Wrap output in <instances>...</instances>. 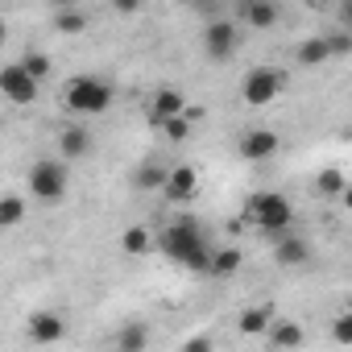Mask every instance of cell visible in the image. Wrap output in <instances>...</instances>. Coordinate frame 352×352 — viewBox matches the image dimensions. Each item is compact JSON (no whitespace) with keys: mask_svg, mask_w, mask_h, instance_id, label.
<instances>
[{"mask_svg":"<svg viewBox=\"0 0 352 352\" xmlns=\"http://www.w3.org/2000/svg\"><path fill=\"white\" fill-rule=\"evenodd\" d=\"M336 340L340 344H352V319H336Z\"/></svg>","mask_w":352,"mask_h":352,"instance_id":"cell-30","label":"cell"},{"mask_svg":"<svg viewBox=\"0 0 352 352\" xmlns=\"http://www.w3.org/2000/svg\"><path fill=\"white\" fill-rule=\"evenodd\" d=\"M208 348H212L208 336H191V340H183V352H208Z\"/></svg>","mask_w":352,"mask_h":352,"instance_id":"cell-29","label":"cell"},{"mask_svg":"<svg viewBox=\"0 0 352 352\" xmlns=\"http://www.w3.org/2000/svg\"><path fill=\"white\" fill-rule=\"evenodd\" d=\"M149 249H153V232H149L145 224H133V228L120 232V253H129V257H145Z\"/></svg>","mask_w":352,"mask_h":352,"instance_id":"cell-18","label":"cell"},{"mask_svg":"<svg viewBox=\"0 0 352 352\" xmlns=\"http://www.w3.org/2000/svg\"><path fill=\"white\" fill-rule=\"evenodd\" d=\"M179 112H187V96H183L179 87L162 83V87L149 96V124H153V129H157L162 120H170V116H179Z\"/></svg>","mask_w":352,"mask_h":352,"instance_id":"cell-10","label":"cell"},{"mask_svg":"<svg viewBox=\"0 0 352 352\" xmlns=\"http://www.w3.org/2000/svg\"><path fill=\"white\" fill-rule=\"evenodd\" d=\"M21 67H25V71H30V75H34L38 83H42V79L50 75V58H46L42 50H25V54H21Z\"/></svg>","mask_w":352,"mask_h":352,"instance_id":"cell-26","label":"cell"},{"mask_svg":"<svg viewBox=\"0 0 352 352\" xmlns=\"http://www.w3.org/2000/svg\"><path fill=\"white\" fill-rule=\"evenodd\" d=\"M153 245H157V249H162V257H170L174 265H187V270H195V274H208L212 241H208V232H204V224H199V220L183 216V220L166 224V228L153 236Z\"/></svg>","mask_w":352,"mask_h":352,"instance_id":"cell-1","label":"cell"},{"mask_svg":"<svg viewBox=\"0 0 352 352\" xmlns=\"http://www.w3.org/2000/svg\"><path fill=\"white\" fill-rule=\"evenodd\" d=\"M71 5H79V0H50V9H71Z\"/></svg>","mask_w":352,"mask_h":352,"instance_id":"cell-31","label":"cell"},{"mask_svg":"<svg viewBox=\"0 0 352 352\" xmlns=\"http://www.w3.org/2000/svg\"><path fill=\"white\" fill-rule=\"evenodd\" d=\"M5 34H9V30H5V21H0V42H5Z\"/></svg>","mask_w":352,"mask_h":352,"instance_id":"cell-32","label":"cell"},{"mask_svg":"<svg viewBox=\"0 0 352 352\" xmlns=\"http://www.w3.org/2000/svg\"><path fill=\"white\" fill-rule=\"evenodd\" d=\"M63 100L75 116H104L112 108V83L100 75H75V79H67Z\"/></svg>","mask_w":352,"mask_h":352,"instance_id":"cell-2","label":"cell"},{"mask_svg":"<svg viewBox=\"0 0 352 352\" xmlns=\"http://www.w3.org/2000/svg\"><path fill=\"white\" fill-rule=\"evenodd\" d=\"M245 216H249V224H257L261 232L282 236V232H290V224H294V204H290L286 195H278V191H257V195H249Z\"/></svg>","mask_w":352,"mask_h":352,"instance_id":"cell-3","label":"cell"},{"mask_svg":"<svg viewBox=\"0 0 352 352\" xmlns=\"http://www.w3.org/2000/svg\"><path fill=\"white\" fill-rule=\"evenodd\" d=\"M162 195H166V204H174V208H183V204H191L195 195H199V170L195 166H170L166 170V183H162Z\"/></svg>","mask_w":352,"mask_h":352,"instance_id":"cell-8","label":"cell"},{"mask_svg":"<svg viewBox=\"0 0 352 352\" xmlns=\"http://www.w3.org/2000/svg\"><path fill=\"white\" fill-rule=\"evenodd\" d=\"M282 91H286V75L274 71V67H253V71L245 75V83H241V100H245L249 108H265V104H274Z\"/></svg>","mask_w":352,"mask_h":352,"instance_id":"cell-5","label":"cell"},{"mask_svg":"<svg viewBox=\"0 0 352 352\" xmlns=\"http://www.w3.org/2000/svg\"><path fill=\"white\" fill-rule=\"evenodd\" d=\"M67 183H71V170H67L63 157H38L30 166V179H25L30 195L42 199V204H58L67 195Z\"/></svg>","mask_w":352,"mask_h":352,"instance_id":"cell-4","label":"cell"},{"mask_svg":"<svg viewBox=\"0 0 352 352\" xmlns=\"http://www.w3.org/2000/svg\"><path fill=\"white\" fill-rule=\"evenodd\" d=\"M38 91H42V83L21 67V63H9V67H0V96H5L9 104H34L38 100Z\"/></svg>","mask_w":352,"mask_h":352,"instance_id":"cell-7","label":"cell"},{"mask_svg":"<svg viewBox=\"0 0 352 352\" xmlns=\"http://www.w3.org/2000/svg\"><path fill=\"white\" fill-rule=\"evenodd\" d=\"M274 257H278V265H307V257H311V245L302 241V236H278V249H274Z\"/></svg>","mask_w":352,"mask_h":352,"instance_id":"cell-15","label":"cell"},{"mask_svg":"<svg viewBox=\"0 0 352 352\" xmlns=\"http://www.w3.org/2000/svg\"><path fill=\"white\" fill-rule=\"evenodd\" d=\"M323 38H327V54H331V58H344V54L352 50V38H348V34H323Z\"/></svg>","mask_w":352,"mask_h":352,"instance_id":"cell-27","label":"cell"},{"mask_svg":"<svg viewBox=\"0 0 352 352\" xmlns=\"http://www.w3.org/2000/svg\"><path fill=\"white\" fill-rule=\"evenodd\" d=\"M261 336L270 340V348H298L302 344V327L294 319H270V327Z\"/></svg>","mask_w":352,"mask_h":352,"instance_id":"cell-14","label":"cell"},{"mask_svg":"<svg viewBox=\"0 0 352 352\" xmlns=\"http://www.w3.org/2000/svg\"><path fill=\"white\" fill-rule=\"evenodd\" d=\"M236 17H241L249 30H274V25H278V5H274V0H241V5H236Z\"/></svg>","mask_w":352,"mask_h":352,"instance_id":"cell-12","label":"cell"},{"mask_svg":"<svg viewBox=\"0 0 352 352\" xmlns=\"http://www.w3.org/2000/svg\"><path fill=\"white\" fill-rule=\"evenodd\" d=\"M91 149H96V137L87 124H67L58 133V157L63 162H83V157H91Z\"/></svg>","mask_w":352,"mask_h":352,"instance_id":"cell-9","label":"cell"},{"mask_svg":"<svg viewBox=\"0 0 352 352\" xmlns=\"http://www.w3.org/2000/svg\"><path fill=\"white\" fill-rule=\"evenodd\" d=\"M315 191H319V195H331V199H336V195L344 199V195H348V179H344V170H336V166L319 170V179H315Z\"/></svg>","mask_w":352,"mask_h":352,"instance_id":"cell-22","label":"cell"},{"mask_svg":"<svg viewBox=\"0 0 352 352\" xmlns=\"http://www.w3.org/2000/svg\"><path fill=\"white\" fill-rule=\"evenodd\" d=\"M282 149V137L274 133V129H249L245 137H241V157H249V162H265V157H274Z\"/></svg>","mask_w":352,"mask_h":352,"instance_id":"cell-11","label":"cell"},{"mask_svg":"<svg viewBox=\"0 0 352 352\" xmlns=\"http://www.w3.org/2000/svg\"><path fill=\"white\" fill-rule=\"evenodd\" d=\"M157 129H162V133H166V141H174V145H179V141H187V137H191V120H187V112H179V116H170V120H162Z\"/></svg>","mask_w":352,"mask_h":352,"instance_id":"cell-25","label":"cell"},{"mask_svg":"<svg viewBox=\"0 0 352 352\" xmlns=\"http://www.w3.org/2000/svg\"><path fill=\"white\" fill-rule=\"evenodd\" d=\"M228 5H241V0H228Z\"/></svg>","mask_w":352,"mask_h":352,"instance_id":"cell-34","label":"cell"},{"mask_svg":"<svg viewBox=\"0 0 352 352\" xmlns=\"http://www.w3.org/2000/svg\"><path fill=\"white\" fill-rule=\"evenodd\" d=\"M63 336H67L63 315H54V311H34L30 315V340L34 344H58Z\"/></svg>","mask_w":352,"mask_h":352,"instance_id":"cell-13","label":"cell"},{"mask_svg":"<svg viewBox=\"0 0 352 352\" xmlns=\"http://www.w3.org/2000/svg\"><path fill=\"white\" fill-rule=\"evenodd\" d=\"M241 265H245L241 249H212V257H208V274L212 278H232Z\"/></svg>","mask_w":352,"mask_h":352,"instance_id":"cell-17","label":"cell"},{"mask_svg":"<svg viewBox=\"0 0 352 352\" xmlns=\"http://www.w3.org/2000/svg\"><path fill=\"white\" fill-rule=\"evenodd\" d=\"M270 319H274L270 307H245L241 319H236V327H241V336H261L270 327Z\"/></svg>","mask_w":352,"mask_h":352,"instance_id":"cell-21","label":"cell"},{"mask_svg":"<svg viewBox=\"0 0 352 352\" xmlns=\"http://www.w3.org/2000/svg\"><path fill=\"white\" fill-rule=\"evenodd\" d=\"M236 46H241V25L236 21L212 17L204 25V54H208V63H228L236 54Z\"/></svg>","mask_w":352,"mask_h":352,"instance_id":"cell-6","label":"cell"},{"mask_svg":"<svg viewBox=\"0 0 352 352\" xmlns=\"http://www.w3.org/2000/svg\"><path fill=\"white\" fill-rule=\"evenodd\" d=\"M0 220H5V228L21 224L25 220V199L21 195H0Z\"/></svg>","mask_w":352,"mask_h":352,"instance_id":"cell-24","label":"cell"},{"mask_svg":"<svg viewBox=\"0 0 352 352\" xmlns=\"http://www.w3.org/2000/svg\"><path fill=\"white\" fill-rule=\"evenodd\" d=\"M108 5H112L120 17H133V13H141V0H108Z\"/></svg>","mask_w":352,"mask_h":352,"instance_id":"cell-28","label":"cell"},{"mask_svg":"<svg viewBox=\"0 0 352 352\" xmlns=\"http://www.w3.org/2000/svg\"><path fill=\"white\" fill-rule=\"evenodd\" d=\"M166 170H170V166H162L157 157H145V162L137 166V174H133V187H137V191H162Z\"/></svg>","mask_w":352,"mask_h":352,"instance_id":"cell-16","label":"cell"},{"mask_svg":"<svg viewBox=\"0 0 352 352\" xmlns=\"http://www.w3.org/2000/svg\"><path fill=\"white\" fill-rule=\"evenodd\" d=\"M294 58H298V67H319V63H327L331 54H327V38L319 34V38H307L298 50H294Z\"/></svg>","mask_w":352,"mask_h":352,"instance_id":"cell-23","label":"cell"},{"mask_svg":"<svg viewBox=\"0 0 352 352\" xmlns=\"http://www.w3.org/2000/svg\"><path fill=\"white\" fill-rule=\"evenodd\" d=\"M0 232H5V220H0Z\"/></svg>","mask_w":352,"mask_h":352,"instance_id":"cell-33","label":"cell"},{"mask_svg":"<svg viewBox=\"0 0 352 352\" xmlns=\"http://www.w3.org/2000/svg\"><path fill=\"white\" fill-rule=\"evenodd\" d=\"M54 30L67 34V38L87 34V13H83L79 5H71V9H54Z\"/></svg>","mask_w":352,"mask_h":352,"instance_id":"cell-19","label":"cell"},{"mask_svg":"<svg viewBox=\"0 0 352 352\" xmlns=\"http://www.w3.org/2000/svg\"><path fill=\"white\" fill-rule=\"evenodd\" d=\"M116 348L120 352H145L149 348V327L145 323H124L116 331Z\"/></svg>","mask_w":352,"mask_h":352,"instance_id":"cell-20","label":"cell"}]
</instances>
